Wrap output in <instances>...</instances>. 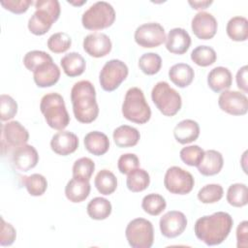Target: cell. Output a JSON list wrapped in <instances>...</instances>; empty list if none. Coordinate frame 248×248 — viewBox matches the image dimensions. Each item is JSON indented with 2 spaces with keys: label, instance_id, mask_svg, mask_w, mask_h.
<instances>
[{
  "label": "cell",
  "instance_id": "cell-45",
  "mask_svg": "<svg viewBox=\"0 0 248 248\" xmlns=\"http://www.w3.org/2000/svg\"><path fill=\"white\" fill-rule=\"evenodd\" d=\"M16 237V229L10 223H7L3 217H1V229H0V245L10 246Z\"/></svg>",
  "mask_w": 248,
  "mask_h": 248
},
{
  "label": "cell",
  "instance_id": "cell-50",
  "mask_svg": "<svg viewBox=\"0 0 248 248\" xmlns=\"http://www.w3.org/2000/svg\"><path fill=\"white\" fill-rule=\"evenodd\" d=\"M68 3H70V4H72V5H75V6H81V5H83V4H85V3H86V0H82V1H80V2L68 1Z\"/></svg>",
  "mask_w": 248,
  "mask_h": 248
},
{
  "label": "cell",
  "instance_id": "cell-43",
  "mask_svg": "<svg viewBox=\"0 0 248 248\" xmlns=\"http://www.w3.org/2000/svg\"><path fill=\"white\" fill-rule=\"evenodd\" d=\"M17 112V104L13 97L7 94L0 96V119L8 121L13 119Z\"/></svg>",
  "mask_w": 248,
  "mask_h": 248
},
{
  "label": "cell",
  "instance_id": "cell-21",
  "mask_svg": "<svg viewBox=\"0 0 248 248\" xmlns=\"http://www.w3.org/2000/svg\"><path fill=\"white\" fill-rule=\"evenodd\" d=\"M232 75L226 67H215L207 75V84L209 88L216 93L228 90L232 86Z\"/></svg>",
  "mask_w": 248,
  "mask_h": 248
},
{
  "label": "cell",
  "instance_id": "cell-11",
  "mask_svg": "<svg viewBox=\"0 0 248 248\" xmlns=\"http://www.w3.org/2000/svg\"><path fill=\"white\" fill-rule=\"evenodd\" d=\"M29 133L27 129L18 121L13 120L1 125V147L2 154L10 148L16 149L17 147L27 143Z\"/></svg>",
  "mask_w": 248,
  "mask_h": 248
},
{
  "label": "cell",
  "instance_id": "cell-1",
  "mask_svg": "<svg viewBox=\"0 0 248 248\" xmlns=\"http://www.w3.org/2000/svg\"><path fill=\"white\" fill-rule=\"evenodd\" d=\"M233 225L232 216L225 211H217L211 215L199 218L194 232L199 240L208 246L221 244L230 234Z\"/></svg>",
  "mask_w": 248,
  "mask_h": 248
},
{
  "label": "cell",
  "instance_id": "cell-33",
  "mask_svg": "<svg viewBox=\"0 0 248 248\" xmlns=\"http://www.w3.org/2000/svg\"><path fill=\"white\" fill-rule=\"evenodd\" d=\"M21 178L27 192L33 197L44 195L47 189V181L43 174L33 173L31 175H25Z\"/></svg>",
  "mask_w": 248,
  "mask_h": 248
},
{
  "label": "cell",
  "instance_id": "cell-34",
  "mask_svg": "<svg viewBox=\"0 0 248 248\" xmlns=\"http://www.w3.org/2000/svg\"><path fill=\"white\" fill-rule=\"evenodd\" d=\"M192 61L201 67H207L215 63L216 51L208 46H198L191 52Z\"/></svg>",
  "mask_w": 248,
  "mask_h": 248
},
{
  "label": "cell",
  "instance_id": "cell-41",
  "mask_svg": "<svg viewBox=\"0 0 248 248\" xmlns=\"http://www.w3.org/2000/svg\"><path fill=\"white\" fill-rule=\"evenodd\" d=\"M203 155H204V150L199 145L185 146L179 152L180 159L186 165L191 167H197L202 160Z\"/></svg>",
  "mask_w": 248,
  "mask_h": 248
},
{
  "label": "cell",
  "instance_id": "cell-17",
  "mask_svg": "<svg viewBox=\"0 0 248 248\" xmlns=\"http://www.w3.org/2000/svg\"><path fill=\"white\" fill-rule=\"evenodd\" d=\"M14 167L22 172L35 168L39 162V154L36 148L30 144H24L14 150L12 155Z\"/></svg>",
  "mask_w": 248,
  "mask_h": 248
},
{
  "label": "cell",
  "instance_id": "cell-24",
  "mask_svg": "<svg viewBox=\"0 0 248 248\" xmlns=\"http://www.w3.org/2000/svg\"><path fill=\"white\" fill-rule=\"evenodd\" d=\"M91 186L88 180L73 177L65 186V196L72 202H81L90 194Z\"/></svg>",
  "mask_w": 248,
  "mask_h": 248
},
{
  "label": "cell",
  "instance_id": "cell-7",
  "mask_svg": "<svg viewBox=\"0 0 248 248\" xmlns=\"http://www.w3.org/2000/svg\"><path fill=\"white\" fill-rule=\"evenodd\" d=\"M115 16V11L109 3L98 1L82 14L81 23L85 29L96 31L111 26Z\"/></svg>",
  "mask_w": 248,
  "mask_h": 248
},
{
  "label": "cell",
  "instance_id": "cell-23",
  "mask_svg": "<svg viewBox=\"0 0 248 248\" xmlns=\"http://www.w3.org/2000/svg\"><path fill=\"white\" fill-rule=\"evenodd\" d=\"M223 155L214 149L204 151V155L201 163L197 166L198 170L204 176H211L219 173L223 168Z\"/></svg>",
  "mask_w": 248,
  "mask_h": 248
},
{
  "label": "cell",
  "instance_id": "cell-15",
  "mask_svg": "<svg viewBox=\"0 0 248 248\" xmlns=\"http://www.w3.org/2000/svg\"><path fill=\"white\" fill-rule=\"evenodd\" d=\"M191 28L195 36L200 40L212 39L218 28V23L214 16L207 12H199L191 22Z\"/></svg>",
  "mask_w": 248,
  "mask_h": 248
},
{
  "label": "cell",
  "instance_id": "cell-10",
  "mask_svg": "<svg viewBox=\"0 0 248 248\" xmlns=\"http://www.w3.org/2000/svg\"><path fill=\"white\" fill-rule=\"evenodd\" d=\"M164 185L171 194L186 195L193 190L195 179L189 171L180 167L172 166L165 173Z\"/></svg>",
  "mask_w": 248,
  "mask_h": 248
},
{
  "label": "cell",
  "instance_id": "cell-29",
  "mask_svg": "<svg viewBox=\"0 0 248 248\" xmlns=\"http://www.w3.org/2000/svg\"><path fill=\"white\" fill-rule=\"evenodd\" d=\"M227 35L234 42H244L248 38V20L244 16L232 17L226 27Z\"/></svg>",
  "mask_w": 248,
  "mask_h": 248
},
{
  "label": "cell",
  "instance_id": "cell-26",
  "mask_svg": "<svg viewBox=\"0 0 248 248\" xmlns=\"http://www.w3.org/2000/svg\"><path fill=\"white\" fill-rule=\"evenodd\" d=\"M169 78L173 84L184 88L192 83L195 78V72L189 64L177 63L170 68Z\"/></svg>",
  "mask_w": 248,
  "mask_h": 248
},
{
  "label": "cell",
  "instance_id": "cell-2",
  "mask_svg": "<svg viewBox=\"0 0 248 248\" xmlns=\"http://www.w3.org/2000/svg\"><path fill=\"white\" fill-rule=\"evenodd\" d=\"M71 101L76 119L84 124L96 120L99 106L96 100V90L89 80H79L71 89Z\"/></svg>",
  "mask_w": 248,
  "mask_h": 248
},
{
  "label": "cell",
  "instance_id": "cell-39",
  "mask_svg": "<svg viewBox=\"0 0 248 248\" xmlns=\"http://www.w3.org/2000/svg\"><path fill=\"white\" fill-rule=\"evenodd\" d=\"M224 195L223 187L220 184H206L198 192V199L202 203H215Z\"/></svg>",
  "mask_w": 248,
  "mask_h": 248
},
{
  "label": "cell",
  "instance_id": "cell-42",
  "mask_svg": "<svg viewBox=\"0 0 248 248\" xmlns=\"http://www.w3.org/2000/svg\"><path fill=\"white\" fill-rule=\"evenodd\" d=\"M52 57L43 50H31L28 51L23 57V65L31 72H34L36 68L45 62L51 61Z\"/></svg>",
  "mask_w": 248,
  "mask_h": 248
},
{
  "label": "cell",
  "instance_id": "cell-4",
  "mask_svg": "<svg viewBox=\"0 0 248 248\" xmlns=\"http://www.w3.org/2000/svg\"><path fill=\"white\" fill-rule=\"evenodd\" d=\"M40 109L46 124L55 130H64L70 123V116L63 97L56 92L44 95L41 99Z\"/></svg>",
  "mask_w": 248,
  "mask_h": 248
},
{
  "label": "cell",
  "instance_id": "cell-27",
  "mask_svg": "<svg viewBox=\"0 0 248 248\" xmlns=\"http://www.w3.org/2000/svg\"><path fill=\"white\" fill-rule=\"evenodd\" d=\"M112 138L114 143L118 147H133L138 144L140 139V134L135 127L121 125L113 131Z\"/></svg>",
  "mask_w": 248,
  "mask_h": 248
},
{
  "label": "cell",
  "instance_id": "cell-38",
  "mask_svg": "<svg viewBox=\"0 0 248 248\" xmlns=\"http://www.w3.org/2000/svg\"><path fill=\"white\" fill-rule=\"evenodd\" d=\"M95 170V163L88 157H81L78 159L73 165V177L90 180Z\"/></svg>",
  "mask_w": 248,
  "mask_h": 248
},
{
  "label": "cell",
  "instance_id": "cell-19",
  "mask_svg": "<svg viewBox=\"0 0 248 248\" xmlns=\"http://www.w3.org/2000/svg\"><path fill=\"white\" fill-rule=\"evenodd\" d=\"M33 78L38 87H50L59 80L60 70L53 60L47 61L36 68L33 72Z\"/></svg>",
  "mask_w": 248,
  "mask_h": 248
},
{
  "label": "cell",
  "instance_id": "cell-44",
  "mask_svg": "<svg viewBox=\"0 0 248 248\" xmlns=\"http://www.w3.org/2000/svg\"><path fill=\"white\" fill-rule=\"evenodd\" d=\"M118 170L123 174H128L140 167L139 157L134 153L122 154L117 162Z\"/></svg>",
  "mask_w": 248,
  "mask_h": 248
},
{
  "label": "cell",
  "instance_id": "cell-46",
  "mask_svg": "<svg viewBox=\"0 0 248 248\" xmlns=\"http://www.w3.org/2000/svg\"><path fill=\"white\" fill-rule=\"evenodd\" d=\"M0 4L6 10L14 14H23L33 4L32 0H6L1 1Z\"/></svg>",
  "mask_w": 248,
  "mask_h": 248
},
{
  "label": "cell",
  "instance_id": "cell-25",
  "mask_svg": "<svg viewBox=\"0 0 248 248\" xmlns=\"http://www.w3.org/2000/svg\"><path fill=\"white\" fill-rule=\"evenodd\" d=\"M83 142L86 150L95 156L106 154L109 148V140L108 136L99 131H92L86 134Z\"/></svg>",
  "mask_w": 248,
  "mask_h": 248
},
{
  "label": "cell",
  "instance_id": "cell-16",
  "mask_svg": "<svg viewBox=\"0 0 248 248\" xmlns=\"http://www.w3.org/2000/svg\"><path fill=\"white\" fill-rule=\"evenodd\" d=\"M83 49L84 51L95 58H100L108 55L112 47L109 37L105 33L94 32L88 34L83 39Z\"/></svg>",
  "mask_w": 248,
  "mask_h": 248
},
{
  "label": "cell",
  "instance_id": "cell-32",
  "mask_svg": "<svg viewBox=\"0 0 248 248\" xmlns=\"http://www.w3.org/2000/svg\"><path fill=\"white\" fill-rule=\"evenodd\" d=\"M150 183V176L143 169H136L128 173L126 184L127 188L134 193H139L145 190Z\"/></svg>",
  "mask_w": 248,
  "mask_h": 248
},
{
  "label": "cell",
  "instance_id": "cell-47",
  "mask_svg": "<svg viewBox=\"0 0 248 248\" xmlns=\"http://www.w3.org/2000/svg\"><path fill=\"white\" fill-rule=\"evenodd\" d=\"M248 222L246 220L239 223L236 228V246L237 248H246L248 243Z\"/></svg>",
  "mask_w": 248,
  "mask_h": 248
},
{
  "label": "cell",
  "instance_id": "cell-6",
  "mask_svg": "<svg viewBox=\"0 0 248 248\" xmlns=\"http://www.w3.org/2000/svg\"><path fill=\"white\" fill-rule=\"evenodd\" d=\"M151 99L160 112L170 117L174 116L182 106L180 94L167 81H159L153 86Z\"/></svg>",
  "mask_w": 248,
  "mask_h": 248
},
{
  "label": "cell",
  "instance_id": "cell-3",
  "mask_svg": "<svg viewBox=\"0 0 248 248\" xmlns=\"http://www.w3.org/2000/svg\"><path fill=\"white\" fill-rule=\"evenodd\" d=\"M35 13L28 20L29 31L36 35L46 34L60 16V4L57 0H38L35 2Z\"/></svg>",
  "mask_w": 248,
  "mask_h": 248
},
{
  "label": "cell",
  "instance_id": "cell-36",
  "mask_svg": "<svg viewBox=\"0 0 248 248\" xmlns=\"http://www.w3.org/2000/svg\"><path fill=\"white\" fill-rule=\"evenodd\" d=\"M247 186L244 183H233L227 191V202L234 207H242L247 204Z\"/></svg>",
  "mask_w": 248,
  "mask_h": 248
},
{
  "label": "cell",
  "instance_id": "cell-28",
  "mask_svg": "<svg viewBox=\"0 0 248 248\" xmlns=\"http://www.w3.org/2000/svg\"><path fill=\"white\" fill-rule=\"evenodd\" d=\"M60 64L63 72L70 78L78 77L83 74L86 62L78 52H70L65 54L60 59Z\"/></svg>",
  "mask_w": 248,
  "mask_h": 248
},
{
  "label": "cell",
  "instance_id": "cell-40",
  "mask_svg": "<svg viewBox=\"0 0 248 248\" xmlns=\"http://www.w3.org/2000/svg\"><path fill=\"white\" fill-rule=\"evenodd\" d=\"M72 45V39L66 32H57L52 34L47 40V47L54 53L67 51Z\"/></svg>",
  "mask_w": 248,
  "mask_h": 248
},
{
  "label": "cell",
  "instance_id": "cell-37",
  "mask_svg": "<svg viewBox=\"0 0 248 248\" xmlns=\"http://www.w3.org/2000/svg\"><path fill=\"white\" fill-rule=\"evenodd\" d=\"M139 67L143 74L153 76L161 70L162 58L155 52L144 53L139 59Z\"/></svg>",
  "mask_w": 248,
  "mask_h": 248
},
{
  "label": "cell",
  "instance_id": "cell-13",
  "mask_svg": "<svg viewBox=\"0 0 248 248\" xmlns=\"http://www.w3.org/2000/svg\"><path fill=\"white\" fill-rule=\"evenodd\" d=\"M218 106L231 115H244L248 111V99L244 93L228 89L219 95Z\"/></svg>",
  "mask_w": 248,
  "mask_h": 248
},
{
  "label": "cell",
  "instance_id": "cell-14",
  "mask_svg": "<svg viewBox=\"0 0 248 248\" xmlns=\"http://www.w3.org/2000/svg\"><path fill=\"white\" fill-rule=\"evenodd\" d=\"M161 233L168 238H174L180 235L187 227L185 214L178 210H170L165 213L159 221Z\"/></svg>",
  "mask_w": 248,
  "mask_h": 248
},
{
  "label": "cell",
  "instance_id": "cell-9",
  "mask_svg": "<svg viewBox=\"0 0 248 248\" xmlns=\"http://www.w3.org/2000/svg\"><path fill=\"white\" fill-rule=\"evenodd\" d=\"M128 74L129 69L123 61L110 59L105 63L99 74L100 85L105 91H114L126 79Z\"/></svg>",
  "mask_w": 248,
  "mask_h": 248
},
{
  "label": "cell",
  "instance_id": "cell-31",
  "mask_svg": "<svg viewBox=\"0 0 248 248\" xmlns=\"http://www.w3.org/2000/svg\"><path fill=\"white\" fill-rule=\"evenodd\" d=\"M94 185L102 195H111L117 188V178L108 170H101L95 176Z\"/></svg>",
  "mask_w": 248,
  "mask_h": 248
},
{
  "label": "cell",
  "instance_id": "cell-49",
  "mask_svg": "<svg viewBox=\"0 0 248 248\" xmlns=\"http://www.w3.org/2000/svg\"><path fill=\"white\" fill-rule=\"evenodd\" d=\"M189 5L192 7L194 10H204L208 6H210L213 1L212 0H202V1H188Z\"/></svg>",
  "mask_w": 248,
  "mask_h": 248
},
{
  "label": "cell",
  "instance_id": "cell-12",
  "mask_svg": "<svg viewBox=\"0 0 248 248\" xmlns=\"http://www.w3.org/2000/svg\"><path fill=\"white\" fill-rule=\"evenodd\" d=\"M135 42L141 47H157L166 41L164 27L158 22H147L140 25L134 34Z\"/></svg>",
  "mask_w": 248,
  "mask_h": 248
},
{
  "label": "cell",
  "instance_id": "cell-5",
  "mask_svg": "<svg viewBox=\"0 0 248 248\" xmlns=\"http://www.w3.org/2000/svg\"><path fill=\"white\" fill-rule=\"evenodd\" d=\"M122 114L124 118L137 124L149 121L151 109L140 88L131 87L127 90L122 104Z\"/></svg>",
  "mask_w": 248,
  "mask_h": 248
},
{
  "label": "cell",
  "instance_id": "cell-35",
  "mask_svg": "<svg viewBox=\"0 0 248 248\" xmlns=\"http://www.w3.org/2000/svg\"><path fill=\"white\" fill-rule=\"evenodd\" d=\"M167 206L166 200L163 196L155 193L148 194L141 201V207L144 212L149 215L157 216L161 214Z\"/></svg>",
  "mask_w": 248,
  "mask_h": 248
},
{
  "label": "cell",
  "instance_id": "cell-48",
  "mask_svg": "<svg viewBox=\"0 0 248 248\" xmlns=\"http://www.w3.org/2000/svg\"><path fill=\"white\" fill-rule=\"evenodd\" d=\"M247 65L242 66L236 73V84L237 87L243 91V93L248 92V85H247Z\"/></svg>",
  "mask_w": 248,
  "mask_h": 248
},
{
  "label": "cell",
  "instance_id": "cell-18",
  "mask_svg": "<svg viewBox=\"0 0 248 248\" xmlns=\"http://www.w3.org/2000/svg\"><path fill=\"white\" fill-rule=\"evenodd\" d=\"M51 150L61 156L74 153L78 147V138L76 134L61 130L54 134L50 140Z\"/></svg>",
  "mask_w": 248,
  "mask_h": 248
},
{
  "label": "cell",
  "instance_id": "cell-20",
  "mask_svg": "<svg viewBox=\"0 0 248 248\" xmlns=\"http://www.w3.org/2000/svg\"><path fill=\"white\" fill-rule=\"evenodd\" d=\"M190 45L191 37L184 28H172L166 37V48L173 54L185 53L189 49Z\"/></svg>",
  "mask_w": 248,
  "mask_h": 248
},
{
  "label": "cell",
  "instance_id": "cell-22",
  "mask_svg": "<svg viewBox=\"0 0 248 248\" xmlns=\"http://www.w3.org/2000/svg\"><path fill=\"white\" fill-rule=\"evenodd\" d=\"M200 136V125L193 119H184L178 122L173 129L175 140L181 144L195 141Z\"/></svg>",
  "mask_w": 248,
  "mask_h": 248
},
{
  "label": "cell",
  "instance_id": "cell-30",
  "mask_svg": "<svg viewBox=\"0 0 248 248\" xmlns=\"http://www.w3.org/2000/svg\"><path fill=\"white\" fill-rule=\"evenodd\" d=\"M112 210L111 203L108 200L96 197L92 199L86 207V211L88 216L93 220H105L107 219Z\"/></svg>",
  "mask_w": 248,
  "mask_h": 248
},
{
  "label": "cell",
  "instance_id": "cell-8",
  "mask_svg": "<svg viewBox=\"0 0 248 248\" xmlns=\"http://www.w3.org/2000/svg\"><path fill=\"white\" fill-rule=\"evenodd\" d=\"M125 235L131 247L150 248L154 242L153 225L144 218L133 219L126 227Z\"/></svg>",
  "mask_w": 248,
  "mask_h": 248
}]
</instances>
